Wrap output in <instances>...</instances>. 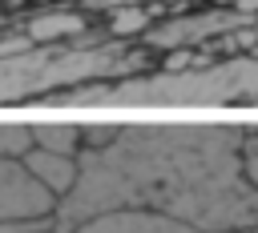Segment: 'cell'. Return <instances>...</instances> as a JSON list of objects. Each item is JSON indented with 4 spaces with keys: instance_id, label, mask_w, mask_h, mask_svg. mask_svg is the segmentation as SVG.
<instances>
[{
    "instance_id": "obj_1",
    "label": "cell",
    "mask_w": 258,
    "mask_h": 233,
    "mask_svg": "<svg viewBox=\"0 0 258 233\" xmlns=\"http://www.w3.org/2000/svg\"><path fill=\"white\" fill-rule=\"evenodd\" d=\"M117 209H161L202 233L258 229L242 133L222 125L121 129L109 149H85L81 181L56 205V221L77 229Z\"/></svg>"
},
{
    "instance_id": "obj_2",
    "label": "cell",
    "mask_w": 258,
    "mask_h": 233,
    "mask_svg": "<svg viewBox=\"0 0 258 233\" xmlns=\"http://www.w3.org/2000/svg\"><path fill=\"white\" fill-rule=\"evenodd\" d=\"M56 197L28 173L24 161L0 157V221H36L56 217Z\"/></svg>"
},
{
    "instance_id": "obj_3",
    "label": "cell",
    "mask_w": 258,
    "mask_h": 233,
    "mask_svg": "<svg viewBox=\"0 0 258 233\" xmlns=\"http://www.w3.org/2000/svg\"><path fill=\"white\" fill-rule=\"evenodd\" d=\"M73 233H202L161 209H117L105 217H93L85 225H77Z\"/></svg>"
},
{
    "instance_id": "obj_4",
    "label": "cell",
    "mask_w": 258,
    "mask_h": 233,
    "mask_svg": "<svg viewBox=\"0 0 258 233\" xmlns=\"http://www.w3.org/2000/svg\"><path fill=\"white\" fill-rule=\"evenodd\" d=\"M24 165H28V173H32L56 201H64V197L77 189V181H81V157H69V153L32 149V153L24 157Z\"/></svg>"
},
{
    "instance_id": "obj_5",
    "label": "cell",
    "mask_w": 258,
    "mask_h": 233,
    "mask_svg": "<svg viewBox=\"0 0 258 233\" xmlns=\"http://www.w3.org/2000/svg\"><path fill=\"white\" fill-rule=\"evenodd\" d=\"M32 133H36V149H52V153H69V157L85 153V129L81 125L44 121V125H32Z\"/></svg>"
},
{
    "instance_id": "obj_6",
    "label": "cell",
    "mask_w": 258,
    "mask_h": 233,
    "mask_svg": "<svg viewBox=\"0 0 258 233\" xmlns=\"http://www.w3.org/2000/svg\"><path fill=\"white\" fill-rule=\"evenodd\" d=\"M36 149V133L32 125H0V157L8 161H24Z\"/></svg>"
},
{
    "instance_id": "obj_7",
    "label": "cell",
    "mask_w": 258,
    "mask_h": 233,
    "mask_svg": "<svg viewBox=\"0 0 258 233\" xmlns=\"http://www.w3.org/2000/svg\"><path fill=\"white\" fill-rule=\"evenodd\" d=\"M85 129V149H109L125 125H81Z\"/></svg>"
},
{
    "instance_id": "obj_8",
    "label": "cell",
    "mask_w": 258,
    "mask_h": 233,
    "mask_svg": "<svg viewBox=\"0 0 258 233\" xmlns=\"http://www.w3.org/2000/svg\"><path fill=\"white\" fill-rule=\"evenodd\" d=\"M113 24H117V32H133V28H141V24H145V16H141V12H117V20H113Z\"/></svg>"
},
{
    "instance_id": "obj_9",
    "label": "cell",
    "mask_w": 258,
    "mask_h": 233,
    "mask_svg": "<svg viewBox=\"0 0 258 233\" xmlns=\"http://www.w3.org/2000/svg\"><path fill=\"white\" fill-rule=\"evenodd\" d=\"M64 28H73V20H40V24H32V36H52Z\"/></svg>"
},
{
    "instance_id": "obj_10",
    "label": "cell",
    "mask_w": 258,
    "mask_h": 233,
    "mask_svg": "<svg viewBox=\"0 0 258 233\" xmlns=\"http://www.w3.org/2000/svg\"><path fill=\"white\" fill-rule=\"evenodd\" d=\"M242 157H258V129L242 133Z\"/></svg>"
},
{
    "instance_id": "obj_11",
    "label": "cell",
    "mask_w": 258,
    "mask_h": 233,
    "mask_svg": "<svg viewBox=\"0 0 258 233\" xmlns=\"http://www.w3.org/2000/svg\"><path fill=\"white\" fill-rule=\"evenodd\" d=\"M246 177L258 185V157H246Z\"/></svg>"
},
{
    "instance_id": "obj_12",
    "label": "cell",
    "mask_w": 258,
    "mask_h": 233,
    "mask_svg": "<svg viewBox=\"0 0 258 233\" xmlns=\"http://www.w3.org/2000/svg\"><path fill=\"white\" fill-rule=\"evenodd\" d=\"M230 4H234V8H242V12H254V8H258V0H230Z\"/></svg>"
},
{
    "instance_id": "obj_13",
    "label": "cell",
    "mask_w": 258,
    "mask_h": 233,
    "mask_svg": "<svg viewBox=\"0 0 258 233\" xmlns=\"http://www.w3.org/2000/svg\"><path fill=\"white\" fill-rule=\"evenodd\" d=\"M226 233H254V229H226Z\"/></svg>"
},
{
    "instance_id": "obj_14",
    "label": "cell",
    "mask_w": 258,
    "mask_h": 233,
    "mask_svg": "<svg viewBox=\"0 0 258 233\" xmlns=\"http://www.w3.org/2000/svg\"><path fill=\"white\" fill-rule=\"evenodd\" d=\"M254 233H258V229H254Z\"/></svg>"
}]
</instances>
